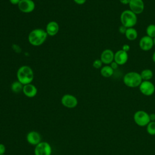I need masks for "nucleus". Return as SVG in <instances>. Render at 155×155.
<instances>
[{"mask_svg": "<svg viewBox=\"0 0 155 155\" xmlns=\"http://www.w3.org/2000/svg\"><path fill=\"white\" fill-rule=\"evenodd\" d=\"M140 74L136 71H130L126 73L123 78L124 84L130 88L139 87L142 82Z\"/></svg>", "mask_w": 155, "mask_h": 155, "instance_id": "nucleus-3", "label": "nucleus"}, {"mask_svg": "<svg viewBox=\"0 0 155 155\" xmlns=\"http://www.w3.org/2000/svg\"><path fill=\"white\" fill-rule=\"evenodd\" d=\"M139 45L142 50L145 51H149L154 46L153 39L147 35L143 36L140 38L139 42Z\"/></svg>", "mask_w": 155, "mask_h": 155, "instance_id": "nucleus-11", "label": "nucleus"}, {"mask_svg": "<svg viewBox=\"0 0 155 155\" xmlns=\"http://www.w3.org/2000/svg\"><path fill=\"white\" fill-rule=\"evenodd\" d=\"M52 148L50 144L47 142H41L35 146V155H51Z\"/></svg>", "mask_w": 155, "mask_h": 155, "instance_id": "nucleus-6", "label": "nucleus"}, {"mask_svg": "<svg viewBox=\"0 0 155 155\" xmlns=\"http://www.w3.org/2000/svg\"><path fill=\"white\" fill-rule=\"evenodd\" d=\"M2 155H5V154H2Z\"/></svg>", "mask_w": 155, "mask_h": 155, "instance_id": "nucleus-34", "label": "nucleus"}, {"mask_svg": "<svg viewBox=\"0 0 155 155\" xmlns=\"http://www.w3.org/2000/svg\"><path fill=\"white\" fill-rule=\"evenodd\" d=\"M127 28H126V27H124V25H121L119 26V31L120 33H122V34H124V35H125V31H126V30H127Z\"/></svg>", "mask_w": 155, "mask_h": 155, "instance_id": "nucleus-25", "label": "nucleus"}, {"mask_svg": "<svg viewBox=\"0 0 155 155\" xmlns=\"http://www.w3.org/2000/svg\"><path fill=\"white\" fill-rule=\"evenodd\" d=\"M147 131L150 135H155V121H151L147 125Z\"/></svg>", "mask_w": 155, "mask_h": 155, "instance_id": "nucleus-22", "label": "nucleus"}, {"mask_svg": "<svg viewBox=\"0 0 155 155\" xmlns=\"http://www.w3.org/2000/svg\"><path fill=\"white\" fill-rule=\"evenodd\" d=\"M18 6L21 12L30 13L35 10V3L33 0H21Z\"/></svg>", "mask_w": 155, "mask_h": 155, "instance_id": "nucleus-9", "label": "nucleus"}, {"mask_svg": "<svg viewBox=\"0 0 155 155\" xmlns=\"http://www.w3.org/2000/svg\"><path fill=\"white\" fill-rule=\"evenodd\" d=\"M120 2L124 5H128L130 2V0H119Z\"/></svg>", "mask_w": 155, "mask_h": 155, "instance_id": "nucleus-30", "label": "nucleus"}, {"mask_svg": "<svg viewBox=\"0 0 155 155\" xmlns=\"http://www.w3.org/2000/svg\"><path fill=\"white\" fill-rule=\"evenodd\" d=\"M16 76L18 81L24 85L32 82L34 79V73L30 67L22 65L18 70Z\"/></svg>", "mask_w": 155, "mask_h": 155, "instance_id": "nucleus-2", "label": "nucleus"}, {"mask_svg": "<svg viewBox=\"0 0 155 155\" xmlns=\"http://www.w3.org/2000/svg\"><path fill=\"white\" fill-rule=\"evenodd\" d=\"M61 102L66 108H74L77 106L78 101L74 96L70 94H65L62 97Z\"/></svg>", "mask_w": 155, "mask_h": 155, "instance_id": "nucleus-8", "label": "nucleus"}, {"mask_svg": "<svg viewBox=\"0 0 155 155\" xmlns=\"http://www.w3.org/2000/svg\"><path fill=\"white\" fill-rule=\"evenodd\" d=\"M146 33L147 36L153 39L155 37V24L148 25L146 28Z\"/></svg>", "mask_w": 155, "mask_h": 155, "instance_id": "nucleus-21", "label": "nucleus"}, {"mask_svg": "<svg viewBox=\"0 0 155 155\" xmlns=\"http://www.w3.org/2000/svg\"><path fill=\"white\" fill-rule=\"evenodd\" d=\"M101 74L104 78H110L114 73V70L109 65L103 66L100 70Z\"/></svg>", "mask_w": 155, "mask_h": 155, "instance_id": "nucleus-18", "label": "nucleus"}, {"mask_svg": "<svg viewBox=\"0 0 155 155\" xmlns=\"http://www.w3.org/2000/svg\"><path fill=\"white\" fill-rule=\"evenodd\" d=\"M152 59L153 61V62L155 63V51L153 53V56H152Z\"/></svg>", "mask_w": 155, "mask_h": 155, "instance_id": "nucleus-32", "label": "nucleus"}, {"mask_svg": "<svg viewBox=\"0 0 155 155\" xmlns=\"http://www.w3.org/2000/svg\"><path fill=\"white\" fill-rule=\"evenodd\" d=\"M6 150L5 146L3 143H0V155L5 154Z\"/></svg>", "mask_w": 155, "mask_h": 155, "instance_id": "nucleus-24", "label": "nucleus"}, {"mask_svg": "<svg viewBox=\"0 0 155 155\" xmlns=\"http://www.w3.org/2000/svg\"><path fill=\"white\" fill-rule=\"evenodd\" d=\"M47 33L42 28H35L28 34V40L29 43L33 46L41 45L47 39Z\"/></svg>", "mask_w": 155, "mask_h": 155, "instance_id": "nucleus-1", "label": "nucleus"}, {"mask_svg": "<svg viewBox=\"0 0 155 155\" xmlns=\"http://www.w3.org/2000/svg\"><path fill=\"white\" fill-rule=\"evenodd\" d=\"M140 74L142 81H150L153 76V71L148 68L143 70Z\"/></svg>", "mask_w": 155, "mask_h": 155, "instance_id": "nucleus-19", "label": "nucleus"}, {"mask_svg": "<svg viewBox=\"0 0 155 155\" xmlns=\"http://www.w3.org/2000/svg\"><path fill=\"white\" fill-rule=\"evenodd\" d=\"M120 21L122 25L126 28L133 27L137 24V15L130 9L124 10L120 14Z\"/></svg>", "mask_w": 155, "mask_h": 155, "instance_id": "nucleus-4", "label": "nucleus"}, {"mask_svg": "<svg viewBox=\"0 0 155 155\" xmlns=\"http://www.w3.org/2000/svg\"><path fill=\"white\" fill-rule=\"evenodd\" d=\"M134 122L140 127L147 126L150 121L149 114L143 110L137 111L133 116Z\"/></svg>", "mask_w": 155, "mask_h": 155, "instance_id": "nucleus-5", "label": "nucleus"}, {"mask_svg": "<svg viewBox=\"0 0 155 155\" xmlns=\"http://www.w3.org/2000/svg\"><path fill=\"white\" fill-rule=\"evenodd\" d=\"M128 59V53L122 50H119L114 53V61H115L119 65H124L127 63Z\"/></svg>", "mask_w": 155, "mask_h": 155, "instance_id": "nucleus-13", "label": "nucleus"}, {"mask_svg": "<svg viewBox=\"0 0 155 155\" xmlns=\"http://www.w3.org/2000/svg\"><path fill=\"white\" fill-rule=\"evenodd\" d=\"M87 0H73V1L78 5H83L86 2Z\"/></svg>", "mask_w": 155, "mask_h": 155, "instance_id": "nucleus-28", "label": "nucleus"}, {"mask_svg": "<svg viewBox=\"0 0 155 155\" xmlns=\"http://www.w3.org/2000/svg\"><path fill=\"white\" fill-rule=\"evenodd\" d=\"M114 53L111 49H105L101 54L100 59L105 65H110L114 61Z\"/></svg>", "mask_w": 155, "mask_h": 155, "instance_id": "nucleus-12", "label": "nucleus"}, {"mask_svg": "<svg viewBox=\"0 0 155 155\" xmlns=\"http://www.w3.org/2000/svg\"><path fill=\"white\" fill-rule=\"evenodd\" d=\"M9 1L13 5H18L21 0H9Z\"/></svg>", "mask_w": 155, "mask_h": 155, "instance_id": "nucleus-29", "label": "nucleus"}, {"mask_svg": "<svg viewBox=\"0 0 155 155\" xmlns=\"http://www.w3.org/2000/svg\"><path fill=\"white\" fill-rule=\"evenodd\" d=\"M139 87L141 93L147 96H151L155 91V86L150 81H143Z\"/></svg>", "mask_w": 155, "mask_h": 155, "instance_id": "nucleus-7", "label": "nucleus"}, {"mask_svg": "<svg viewBox=\"0 0 155 155\" xmlns=\"http://www.w3.org/2000/svg\"><path fill=\"white\" fill-rule=\"evenodd\" d=\"M59 30V26L57 22L52 21H50L46 26L45 31L48 36H53L56 35Z\"/></svg>", "mask_w": 155, "mask_h": 155, "instance_id": "nucleus-16", "label": "nucleus"}, {"mask_svg": "<svg viewBox=\"0 0 155 155\" xmlns=\"http://www.w3.org/2000/svg\"><path fill=\"white\" fill-rule=\"evenodd\" d=\"M122 50L128 53V51L130 50V46L128 44H124V45H123V46H122Z\"/></svg>", "mask_w": 155, "mask_h": 155, "instance_id": "nucleus-26", "label": "nucleus"}, {"mask_svg": "<svg viewBox=\"0 0 155 155\" xmlns=\"http://www.w3.org/2000/svg\"><path fill=\"white\" fill-rule=\"evenodd\" d=\"M41 134L36 131H31L28 132L26 136V139L28 143L32 145H37L41 141Z\"/></svg>", "mask_w": 155, "mask_h": 155, "instance_id": "nucleus-14", "label": "nucleus"}, {"mask_svg": "<svg viewBox=\"0 0 155 155\" xmlns=\"http://www.w3.org/2000/svg\"><path fill=\"white\" fill-rule=\"evenodd\" d=\"M150 121H155V113H151L149 114Z\"/></svg>", "mask_w": 155, "mask_h": 155, "instance_id": "nucleus-31", "label": "nucleus"}, {"mask_svg": "<svg viewBox=\"0 0 155 155\" xmlns=\"http://www.w3.org/2000/svg\"><path fill=\"white\" fill-rule=\"evenodd\" d=\"M103 63L102 62L101 60L100 59H95L93 62V67L96 69L101 68L102 67Z\"/></svg>", "mask_w": 155, "mask_h": 155, "instance_id": "nucleus-23", "label": "nucleus"}, {"mask_svg": "<svg viewBox=\"0 0 155 155\" xmlns=\"http://www.w3.org/2000/svg\"><path fill=\"white\" fill-rule=\"evenodd\" d=\"M110 65L111 66V67L114 70H116V69H117V68H118V66H119V65L115 62V61H113L110 64Z\"/></svg>", "mask_w": 155, "mask_h": 155, "instance_id": "nucleus-27", "label": "nucleus"}, {"mask_svg": "<svg viewBox=\"0 0 155 155\" xmlns=\"http://www.w3.org/2000/svg\"><path fill=\"white\" fill-rule=\"evenodd\" d=\"M125 37L129 41H134L138 36V33L134 27L127 28L125 33Z\"/></svg>", "mask_w": 155, "mask_h": 155, "instance_id": "nucleus-17", "label": "nucleus"}, {"mask_svg": "<svg viewBox=\"0 0 155 155\" xmlns=\"http://www.w3.org/2000/svg\"><path fill=\"white\" fill-rule=\"evenodd\" d=\"M128 5L130 10L136 15L142 13L145 8V4L143 0H130Z\"/></svg>", "mask_w": 155, "mask_h": 155, "instance_id": "nucleus-10", "label": "nucleus"}, {"mask_svg": "<svg viewBox=\"0 0 155 155\" xmlns=\"http://www.w3.org/2000/svg\"><path fill=\"white\" fill-rule=\"evenodd\" d=\"M24 85L21 84L19 81H16L13 82L11 84V90L13 93H19L21 91H22Z\"/></svg>", "mask_w": 155, "mask_h": 155, "instance_id": "nucleus-20", "label": "nucleus"}, {"mask_svg": "<svg viewBox=\"0 0 155 155\" xmlns=\"http://www.w3.org/2000/svg\"><path fill=\"white\" fill-rule=\"evenodd\" d=\"M153 42H154V45H155V37L153 38Z\"/></svg>", "mask_w": 155, "mask_h": 155, "instance_id": "nucleus-33", "label": "nucleus"}, {"mask_svg": "<svg viewBox=\"0 0 155 155\" xmlns=\"http://www.w3.org/2000/svg\"><path fill=\"white\" fill-rule=\"evenodd\" d=\"M22 92L25 96L31 98L34 97L37 94L38 89L35 85L31 83L24 85Z\"/></svg>", "mask_w": 155, "mask_h": 155, "instance_id": "nucleus-15", "label": "nucleus"}]
</instances>
